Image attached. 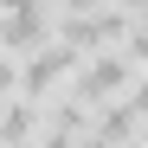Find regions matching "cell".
Here are the masks:
<instances>
[{"mask_svg":"<svg viewBox=\"0 0 148 148\" xmlns=\"http://www.w3.org/2000/svg\"><path fill=\"white\" fill-rule=\"evenodd\" d=\"M135 71H142V64H129V52H122V45H97V52L77 58V71L64 77V90L84 97V103L97 110V103H110V97H129Z\"/></svg>","mask_w":148,"mask_h":148,"instance_id":"obj_1","label":"cell"},{"mask_svg":"<svg viewBox=\"0 0 148 148\" xmlns=\"http://www.w3.org/2000/svg\"><path fill=\"white\" fill-rule=\"evenodd\" d=\"M122 32H129V13L110 7V0H103V7H90V13H58V39H64L77 58L97 52V45H116Z\"/></svg>","mask_w":148,"mask_h":148,"instance_id":"obj_2","label":"cell"},{"mask_svg":"<svg viewBox=\"0 0 148 148\" xmlns=\"http://www.w3.org/2000/svg\"><path fill=\"white\" fill-rule=\"evenodd\" d=\"M71 71H77V52H71L64 39H52V45H39V52H26V58H19V90L45 103V97H58V90H64V77H71Z\"/></svg>","mask_w":148,"mask_h":148,"instance_id":"obj_3","label":"cell"},{"mask_svg":"<svg viewBox=\"0 0 148 148\" xmlns=\"http://www.w3.org/2000/svg\"><path fill=\"white\" fill-rule=\"evenodd\" d=\"M52 39H58L52 0H32V7H19V13H0V52L26 58V52H39V45H52Z\"/></svg>","mask_w":148,"mask_h":148,"instance_id":"obj_4","label":"cell"},{"mask_svg":"<svg viewBox=\"0 0 148 148\" xmlns=\"http://www.w3.org/2000/svg\"><path fill=\"white\" fill-rule=\"evenodd\" d=\"M90 142H142V110L129 97H110V103L90 110Z\"/></svg>","mask_w":148,"mask_h":148,"instance_id":"obj_5","label":"cell"},{"mask_svg":"<svg viewBox=\"0 0 148 148\" xmlns=\"http://www.w3.org/2000/svg\"><path fill=\"white\" fill-rule=\"evenodd\" d=\"M45 135V103L26 90H13L7 103H0V142H39Z\"/></svg>","mask_w":148,"mask_h":148,"instance_id":"obj_6","label":"cell"},{"mask_svg":"<svg viewBox=\"0 0 148 148\" xmlns=\"http://www.w3.org/2000/svg\"><path fill=\"white\" fill-rule=\"evenodd\" d=\"M129 103H135V110H142V116H148V64H142V71H135V84H129Z\"/></svg>","mask_w":148,"mask_h":148,"instance_id":"obj_7","label":"cell"},{"mask_svg":"<svg viewBox=\"0 0 148 148\" xmlns=\"http://www.w3.org/2000/svg\"><path fill=\"white\" fill-rule=\"evenodd\" d=\"M58 13H90V7H103V0H52Z\"/></svg>","mask_w":148,"mask_h":148,"instance_id":"obj_8","label":"cell"},{"mask_svg":"<svg viewBox=\"0 0 148 148\" xmlns=\"http://www.w3.org/2000/svg\"><path fill=\"white\" fill-rule=\"evenodd\" d=\"M19 7H32V0H0V13H19Z\"/></svg>","mask_w":148,"mask_h":148,"instance_id":"obj_9","label":"cell"}]
</instances>
